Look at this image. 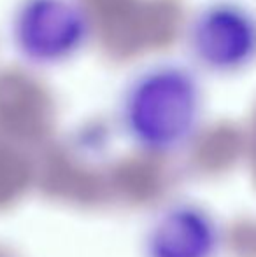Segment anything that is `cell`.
Listing matches in <instances>:
<instances>
[{
	"mask_svg": "<svg viewBox=\"0 0 256 257\" xmlns=\"http://www.w3.org/2000/svg\"><path fill=\"white\" fill-rule=\"evenodd\" d=\"M188 42L193 56L207 68L235 70L256 51V23L240 7L218 4L195 18Z\"/></svg>",
	"mask_w": 256,
	"mask_h": 257,
	"instance_id": "7a4b0ae2",
	"label": "cell"
},
{
	"mask_svg": "<svg viewBox=\"0 0 256 257\" xmlns=\"http://www.w3.org/2000/svg\"><path fill=\"white\" fill-rule=\"evenodd\" d=\"M13 25L18 49L37 65L68 60L90 35V20L77 0H23Z\"/></svg>",
	"mask_w": 256,
	"mask_h": 257,
	"instance_id": "6da1fadb",
	"label": "cell"
},
{
	"mask_svg": "<svg viewBox=\"0 0 256 257\" xmlns=\"http://www.w3.org/2000/svg\"><path fill=\"white\" fill-rule=\"evenodd\" d=\"M197 96L192 72L174 63H158L140 72L130 88L128 105L144 126L176 124L192 114Z\"/></svg>",
	"mask_w": 256,
	"mask_h": 257,
	"instance_id": "3957f363",
	"label": "cell"
}]
</instances>
